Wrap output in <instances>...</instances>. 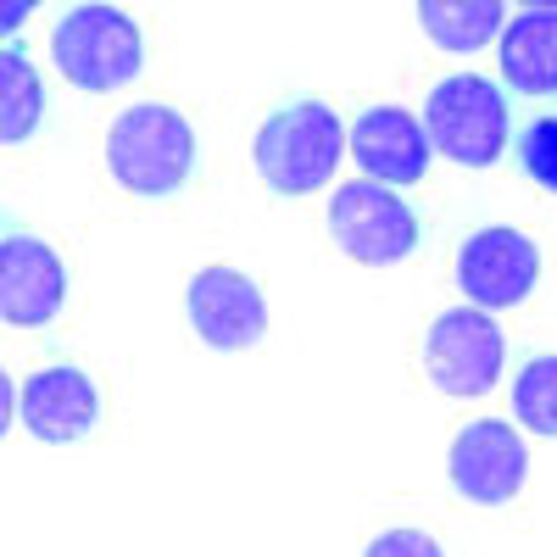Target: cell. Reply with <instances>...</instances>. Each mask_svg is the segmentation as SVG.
<instances>
[{
  "label": "cell",
  "instance_id": "1",
  "mask_svg": "<svg viewBox=\"0 0 557 557\" xmlns=\"http://www.w3.org/2000/svg\"><path fill=\"white\" fill-rule=\"evenodd\" d=\"M101 162L128 201H178L201 168V134L173 101H134L112 117Z\"/></svg>",
  "mask_w": 557,
  "mask_h": 557
},
{
  "label": "cell",
  "instance_id": "2",
  "mask_svg": "<svg viewBox=\"0 0 557 557\" xmlns=\"http://www.w3.org/2000/svg\"><path fill=\"white\" fill-rule=\"evenodd\" d=\"M351 157V128L341 123V112L318 96L301 101H278L251 139V168L273 196L301 201L335 184V168Z\"/></svg>",
  "mask_w": 557,
  "mask_h": 557
},
{
  "label": "cell",
  "instance_id": "3",
  "mask_svg": "<svg viewBox=\"0 0 557 557\" xmlns=\"http://www.w3.org/2000/svg\"><path fill=\"white\" fill-rule=\"evenodd\" d=\"M424 134L430 151L446 157L451 168L485 173L513 146V107L507 89L485 73H446L424 96Z\"/></svg>",
  "mask_w": 557,
  "mask_h": 557
},
{
  "label": "cell",
  "instance_id": "4",
  "mask_svg": "<svg viewBox=\"0 0 557 557\" xmlns=\"http://www.w3.org/2000/svg\"><path fill=\"white\" fill-rule=\"evenodd\" d=\"M51 62L84 96H112L146 73V34L123 7H73L51 23Z\"/></svg>",
  "mask_w": 557,
  "mask_h": 557
},
{
  "label": "cell",
  "instance_id": "5",
  "mask_svg": "<svg viewBox=\"0 0 557 557\" xmlns=\"http://www.w3.org/2000/svg\"><path fill=\"white\" fill-rule=\"evenodd\" d=\"M418 368H424V385L451 401L485 396L507 368V335L485 307H441L418 335Z\"/></svg>",
  "mask_w": 557,
  "mask_h": 557
},
{
  "label": "cell",
  "instance_id": "6",
  "mask_svg": "<svg viewBox=\"0 0 557 557\" xmlns=\"http://www.w3.org/2000/svg\"><path fill=\"white\" fill-rule=\"evenodd\" d=\"M546 273V257H541V240L530 228H513V223H485V228H469L457 240V257H451V278L469 307H485V312H507V307H524Z\"/></svg>",
  "mask_w": 557,
  "mask_h": 557
},
{
  "label": "cell",
  "instance_id": "7",
  "mask_svg": "<svg viewBox=\"0 0 557 557\" xmlns=\"http://www.w3.org/2000/svg\"><path fill=\"white\" fill-rule=\"evenodd\" d=\"M330 240L341 246V257L362 268H396L418 251L424 223H418L412 201H401L391 184L346 178L335 184V201H330Z\"/></svg>",
  "mask_w": 557,
  "mask_h": 557
},
{
  "label": "cell",
  "instance_id": "8",
  "mask_svg": "<svg viewBox=\"0 0 557 557\" xmlns=\"http://www.w3.org/2000/svg\"><path fill=\"white\" fill-rule=\"evenodd\" d=\"M73 307V262L39 228H7L0 240V312L12 330L39 335Z\"/></svg>",
  "mask_w": 557,
  "mask_h": 557
},
{
  "label": "cell",
  "instance_id": "9",
  "mask_svg": "<svg viewBox=\"0 0 557 557\" xmlns=\"http://www.w3.org/2000/svg\"><path fill=\"white\" fill-rule=\"evenodd\" d=\"M446 480L469 507H513L530 485V446L507 418H469L457 424L446 451Z\"/></svg>",
  "mask_w": 557,
  "mask_h": 557
},
{
  "label": "cell",
  "instance_id": "10",
  "mask_svg": "<svg viewBox=\"0 0 557 557\" xmlns=\"http://www.w3.org/2000/svg\"><path fill=\"white\" fill-rule=\"evenodd\" d=\"M184 323L212 351H257L268 341V296L251 273L212 262L184 285Z\"/></svg>",
  "mask_w": 557,
  "mask_h": 557
},
{
  "label": "cell",
  "instance_id": "11",
  "mask_svg": "<svg viewBox=\"0 0 557 557\" xmlns=\"http://www.w3.org/2000/svg\"><path fill=\"white\" fill-rule=\"evenodd\" d=\"M23 430L45 446H73L107 430V385L84 362H45L23 380Z\"/></svg>",
  "mask_w": 557,
  "mask_h": 557
},
{
  "label": "cell",
  "instance_id": "12",
  "mask_svg": "<svg viewBox=\"0 0 557 557\" xmlns=\"http://www.w3.org/2000/svg\"><path fill=\"white\" fill-rule=\"evenodd\" d=\"M351 162L362 168V178H380L391 190H401V184L430 178L435 151H430V134L418 123V112H407L396 101H374L351 123Z\"/></svg>",
  "mask_w": 557,
  "mask_h": 557
},
{
  "label": "cell",
  "instance_id": "13",
  "mask_svg": "<svg viewBox=\"0 0 557 557\" xmlns=\"http://www.w3.org/2000/svg\"><path fill=\"white\" fill-rule=\"evenodd\" d=\"M502 89L557 101V7H524L502 28Z\"/></svg>",
  "mask_w": 557,
  "mask_h": 557
},
{
  "label": "cell",
  "instance_id": "14",
  "mask_svg": "<svg viewBox=\"0 0 557 557\" xmlns=\"http://www.w3.org/2000/svg\"><path fill=\"white\" fill-rule=\"evenodd\" d=\"M418 23H424V34L441 45V51L462 57V51H480V45L502 39L507 7H496V0H424V7H418Z\"/></svg>",
  "mask_w": 557,
  "mask_h": 557
},
{
  "label": "cell",
  "instance_id": "15",
  "mask_svg": "<svg viewBox=\"0 0 557 557\" xmlns=\"http://www.w3.org/2000/svg\"><path fill=\"white\" fill-rule=\"evenodd\" d=\"M45 123V89H39V73L34 62L7 45V57H0V139H7L12 151H23L28 139L39 134Z\"/></svg>",
  "mask_w": 557,
  "mask_h": 557
},
{
  "label": "cell",
  "instance_id": "16",
  "mask_svg": "<svg viewBox=\"0 0 557 557\" xmlns=\"http://www.w3.org/2000/svg\"><path fill=\"white\" fill-rule=\"evenodd\" d=\"M513 418L519 430L557 441V351H535L513 374Z\"/></svg>",
  "mask_w": 557,
  "mask_h": 557
},
{
  "label": "cell",
  "instance_id": "17",
  "mask_svg": "<svg viewBox=\"0 0 557 557\" xmlns=\"http://www.w3.org/2000/svg\"><path fill=\"white\" fill-rule=\"evenodd\" d=\"M519 173L535 190L557 196V117L552 112H541L519 128Z\"/></svg>",
  "mask_w": 557,
  "mask_h": 557
},
{
  "label": "cell",
  "instance_id": "18",
  "mask_svg": "<svg viewBox=\"0 0 557 557\" xmlns=\"http://www.w3.org/2000/svg\"><path fill=\"white\" fill-rule=\"evenodd\" d=\"M362 557H446V552H441V541L430 530L401 524V530H380L374 541L362 546Z\"/></svg>",
  "mask_w": 557,
  "mask_h": 557
},
{
  "label": "cell",
  "instance_id": "19",
  "mask_svg": "<svg viewBox=\"0 0 557 557\" xmlns=\"http://www.w3.org/2000/svg\"><path fill=\"white\" fill-rule=\"evenodd\" d=\"M23 17H28V7H17V0H12V7H7V34H12V28H17Z\"/></svg>",
  "mask_w": 557,
  "mask_h": 557
}]
</instances>
